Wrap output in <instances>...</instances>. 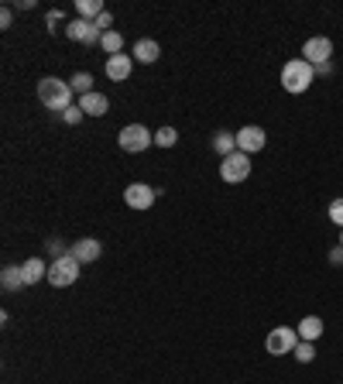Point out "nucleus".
<instances>
[{"mask_svg":"<svg viewBox=\"0 0 343 384\" xmlns=\"http://www.w3.org/2000/svg\"><path fill=\"white\" fill-rule=\"evenodd\" d=\"M49 251H52L55 257H66V254H69V251L62 247V240H52V247H49Z\"/></svg>","mask_w":343,"mask_h":384,"instance_id":"obj_30","label":"nucleus"},{"mask_svg":"<svg viewBox=\"0 0 343 384\" xmlns=\"http://www.w3.org/2000/svg\"><path fill=\"white\" fill-rule=\"evenodd\" d=\"M175 141H179V130L175 128H158V134H155V144L158 148H172Z\"/></svg>","mask_w":343,"mask_h":384,"instance_id":"obj_23","label":"nucleus"},{"mask_svg":"<svg viewBox=\"0 0 343 384\" xmlns=\"http://www.w3.org/2000/svg\"><path fill=\"white\" fill-rule=\"evenodd\" d=\"M313 79H316V69L299 55V58H289L285 69H282V89L285 93H306L313 86Z\"/></svg>","mask_w":343,"mask_h":384,"instance_id":"obj_2","label":"nucleus"},{"mask_svg":"<svg viewBox=\"0 0 343 384\" xmlns=\"http://www.w3.org/2000/svg\"><path fill=\"white\" fill-rule=\"evenodd\" d=\"M330 220L343 230V199H333V203H330Z\"/></svg>","mask_w":343,"mask_h":384,"instance_id":"obj_26","label":"nucleus"},{"mask_svg":"<svg viewBox=\"0 0 343 384\" xmlns=\"http://www.w3.org/2000/svg\"><path fill=\"white\" fill-rule=\"evenodd\" d=\"M76 278H80V261L73 254L55 257L49 264V285H55V288H69V285H76Z\"/></svg>","mask_w":343,"mask_h":384,"instance_id":"obj_4","label":"nucleus"},{"mask_svg":"<svg viewBox=\"0 0 343 384\" xmlns=\"http://www.w3.org/2000/svg\"><path fill=\"white\" fill-rule=\"evenodd\" d=\"M82 117H86V113H82V106H80V103H76V106H69V110L62 113V120H66V124H73V128L80 124Z\"/></svg>","mask_w":343,"mask_h":384,"instance_id":"obj_24","label":"nucleus"},{"mask_svg":"<svg viewBox=\"0 0 343 384\" xmlns=\"http://www.w3.org/2000/svg\"><path fill=\"white\" fill-rule=\"evenodd\" d=\"M213 151L220 154V161L227 158V154L237 151V134H230V130H216L213 134Z\"/></svg>","mask_w":343,"mask_h":384,"instance_id":"obj_16","label":"nucleus"},{"mask_svg":"<svg viewBox=\"0 0 343 384\" xmlns=\"http://www.w3.org/2000/svg\"><path fill=\"white\" fill-rule=\"evenodd\" d=\"M117 144H120L127 154H141V151H148V148L155 144V134L144 128V124H127V128L120 130Z\"/></svg>","mask_w":343,"mask_h":384,"instance_id":"obj_3","label":"nucleus"},{"mask_svg":"<svg viewBox=\"0 0 343 384\" xmlns=\"http://www.w3.org/2000/svg\"><path fill=\"white\" fill-rule=\"evenodd\" d=\"M295 347H299V330H292V326H275L268 340H264V350L271 354V357H285V354H295Z\"/></svg>","mask_w":343,"mask_h":384,"instance_id":"obj_5","label":"nucleus"},{"mask_svg":"<svg viewBox=\"0 0 343 384\" xmlns=\"http://www.w3.org/2000/svg\"><path fill=\"white\" fill-rule=\"evenodd\" d=\"M134 62H144V66H151V62H158L161 55V45L155 38H141V42H134Z\"/></svg>","mask_w":343,"mask_h":384,"instance_id":"obj_13","label":"nucleus"},{"mask_svg":"<svg viewBox=\"0 0 343 384\" xmlns=\"http://www.w3.org/2000/svg\"><path fill=\"white\" fill-rule=\"evenodd\" d=\"M69 86H73V93L86 97V93H93V76L89 73H76V76L69 79Z\"/></svg>","mask_w":343,"mask_h":384,"instance_id":"obj_21","label":"nucleus"},{"mask_svg":"<svg viewBox=\"0 0 343 384\" xmlns=\"http://www.w3.org/2000/svg\"><path fill=\"white\" fill-rule=\"evenodd\" d=\"M295 330H299V340H306V343H316L319 336H323V319H319V316H306V319H302Z\"/></svg>","mask_w":343,"mask_h":384,"instance_id":"obj_17","label":"nucleus"},{"mask_svg":"<svg viewBox=\"0 0 343 384\" xmlns=\"http://www.w3.org/2000/svg\"><path fill=\"white\" fill-rule=\"evenodd\" d=\"M302 58H306L313 69L326 66V62L333 58V42H330V38H323V35H319V38H309V42L302 45Z\"/></svg>","mask_w":343,"mask_h":384,"instance_id":"obj_7","label":"nucleus"},{"mask_svg":"<svg viewBox=\"0 0 343 384\" xmlns=\"http://www.w3.org/2000/svg\"><path fill=\"white\" fill-rule=\"evenodd\" d=\"M58 21H62V11H49V18H45V27H49V31H55V25H58Z\"/></svg>","mask_w":343,"mask_h":384,"instance_id":"obj_28","label":"nucleus"},{"mask_svg":"<svg viewBox=\"0 0 343 384\" xmlns=\"http://www.w3.org/2000/svg\"><path fill=\"white\" fill-rule=\"evenodd\" d=\"M0 285H4L7 292H18V288L25 285V275H21V268H18V264H7V268H4V275H0Z\"/></svg>","mask_w":343,"mask_h":384,"instance_id":"obj_19","label":"nucleus"},{"mask_svg":"<svg viewBox=\"0 0 343 384\" xmlns=\"http://www.w3.org/2000/svg\"><path fill=\"white\" fill-rule=\"evenodd\" d=\"M131 66H134L131 55H110L104 73H106V79H113V82H124V79H131Z\"/></svg>","mask_w":343,"mask_h":384,"instance_id":"obj_12","label":"nucleus"},{"mask_svg":"<svg viewBox=\"0 0 343 384\" xmlns=\"http://www.w3.org/2000/svg\"><path fill=\"white\" fill-rule=\"evenodd\" d=\"M340 247H343V230H340Z\"/></svg>","mask_w":343,"mask_h":384,"instance_id":"obj_31","label":"nucleus"},{"mask_svg":"<svg viewBox=\"0 0 343 384\" xmlns=\"http://www.w3.org/2000/svg\"><path fill=\"white\" fill-rule=\"evenodd\" d=\"M268 148V134H264V128H258V124H247V128L237 130V151L244 154H258Z\"/></svg>","mask_w":343,"mask_h":384,"instance_id":"obj_8","label":"nucleus"},{"mask_svg":"<svg viewBox=\"0 0 343 384\" xmlns=\"http://www.w3.org/2000/svg\"><path fill=\"white\" fill-rule=\"evenodd\" d=\"M76 14H80L82 21H96L104 14V4L100 0H76Z\"/></svg>","mask_w":343,"mask_h":384,"instance_id":"obj_20","label":"nucleus"},{"mask_svg":"<svg viewBox=\"0 0 343 384\" xmlns=\"http://www.w3.org/2000/svg\"><path fill=\"white\" fill-rule=\"evenodd\" d=\"M295 360H299V364H313V360H316V343L299 340V347H295Z\"/></svg>","mask_w":343,"mask_h":384,"instance_id":"obj_22","label":"nucleus"},{"mask_svg":"<svg viewBox=\"0 0 343 384\" xmlns=\"http://www.w3.org/2000/svg\"><path fill=\"white\" fill-rule=\"evenodd\" d=\"M21 275H25V285H38L42 278H49V268H45L42 257H27L21 264Z\"/></svg>","mask_w":343,"mask_h":384,"instance_id":"obj_15","label":"nucleus"},{"mask_svg":"<svg viewBox=\"0 0 343 384\" xmlns=\"http://www.w3.org/2000/svg\"><path fill=\"white\" fill-rule=\"evenodd\" d=\"M100 49L106 51V58L110 55H124V35L120 31H106L104 38H100Z\"/></svg>","mask_w":343,"mask_h":384,"instance_id":"obj_18","label":"nucleus"},{"mask_svg":"<svg viewBox=\"0 0 343 384\" xmlns=\"http://www.w3.org/2000/svg\"><path fill=\"white\" fill-rule=\"evenodd\" d=\"M113 14H110V11H104V14H100V18H96V21H93V27H96V31H100V35H106V31H113Z\"/></svg>","mask_w":343,"mask_h":384,"instance_id":"obj_25","label":"nucleus"},{"mask_svg":"<svg viewBox=\"0 0 343 384\" xmlns=\"http://www.w3.org/2000/svg\"><path fill=\"white\" fill-rule=\"evenodd\" d=\"M38 100L45 103V110H52V113H66L73 106V86L55 76H45L38 82Z\"/></svg>","mask_w":343,"mask_h":384,"instance_id":"obj_1","label":"nucleus"},{"mask_svg":"<svg viewBox=\"0 0 343 384\" xmlns=\"http://www.w3.org/2000/svg\"><path fill=\"white\" fill-rule=\"evenodd\" d=\"M247 175H251V154L234 151L220 161V179L223 182H244Z\"/></svg>","mask_w":343,"mask_h":384,"instance_id":"obj_6","label":"nucleus"},{"mask_svg":"<svg viewBox=\"0 0 343 384\" xmlns=\"http://www.w3.org/2000/svg\"><path fill=\"white\" fill-rule=\"evenodd\" d=\"M330 264H333V268L343 264V247H333V251H330Z\"/></svg>","mask_w":343,"mask_h":384,"instance_id":"obj_29","label":"nucleus"},{"mask_svg":"<svg viewBox=\"0 0 343 384\" xmlns=\"http://www.w3.org/2000/svg\"><path fill=\"white\" fill-rule=\"evenodd\" d=\"M158 199V189H151V185H144V182H131L127 189H124V203L131 206V209H151Z\"/></svg>","mask_w":343,"mask_h":384,"instance_id":"obj_9","label":"nucleus"},{"mask_svg":"<svg viewBox=\"0 0 343 384\" xmlns=\"http://www.w3.org/2000/svg\"><path fill=\"white\" fill-rule=\"evenodd\" d=\"M80 106H82V113L86 117H104L106 110H110V100H106L104 93H86V97H80Z\"/></svg>","mask_w":343,"mask_h":384,"instance_id":"obj_14","label":"nucleus"},{"mask_svg":"<svg viewBox=\"0 0 343 384\" xmlns=\"http://www.w3.org/2000/svg\"><path fill=\"white\" fill-rule=\"evenodd\" d=\"M66 38L69 42H80V45H100V31L93 27V21H82V18H76V21H69L66 25Z\"/></svg>","mask_w":343,"mask_h":384,"instance_id":"obj_10","label":"nucleus"},{"mask_svg":"<svg viewBox=\"0 0 343 384\" xmlns=\"http://www.w3.org/2000/svg\"><path fill=\"white\" fill-rule=\"evenodd\" d=\"M11 25H14V11L4 7V11H0V27H11Z\"/></svg>","mask_w":343,"mask_h":384,"instance_id":"obj_27","label":"nucleus"},{"mask_svg":"<svg viewBox=\"0 0 343 384\" xmlns=\"http://www.w3.org/2000/svg\"><path fill=\"white\" fill-rule=\"evenodd\" d=\"M69 254L76 257L80 264H93V261H100V254H104V244L96 237H82V240H76L69 247Z\"/></svg>","mask_w":343,"mask_h":384,"instance_id":"obj_11","label":"nucleus"}]
</instances>
